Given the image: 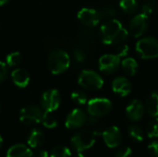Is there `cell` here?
<instances>
[{
  "instance_id": "cell-1",
  "label": "cell",
  "mask_w": 158,
  "mask_h": 157,
  "mask_svg": "<svg viewBox=\"0 0 158 157\" xmlns=\"http://www.w3.org/2000/svg\"><path fill=\"white\" fill-rule=\"evenodd\" d=\"M100 33L105 44L121 43L126 41L129 36V31L116 19H108L104 23L101 27Z\"/></svg>"
},
{
  "instance_id": "cell-2",
  "label": "cell",
  "mask_w": 158,
  "mask_h": 157,
  "mask_svg": "<svg viewBox=\"0 0 158 157\" xmlns=\"http://www.w3.org/2000/svg\"><path fill=\"white\" fill-rule=\"evenodd\" d=\"M70 65V58L69 54L61 49H56L52 51L48 57L49 70L55 74H61L65 72Z\"/></svg>"
},
{
  "instance_id": "cell-3",
  "label": "cell",
  "mask_w": 158,
  "mask_h": 157,
  "mask_svg": "<svg viewBox=\"0 0 158 157\" xmlns=\"http://www.w3.org/2000/svg\"><path fill=\"white\" fill-rule=\"evenodd\" d=\"M70 143L77 152L81 153L94 146L95 143V135L92 130H80L71 137Z\"/></svg>"
},
{
  "instance_id": "cell-4",
  "label": "cell",
  "mask_w": 158,
  "mask_h": 157,
  "mask_svg": "<svg viewBox=\"0 0 158 157\" xmlns=\"http://www.w3.org/2000/svg\"><path fill=\"white\" fill-rule=\"evenodd\" d=\"M136 51L141 58H156L158 57V40L154 37H146L139 40L136 43Z\"/></svg>"
},
{
  "instance_id": "cell-5",
  "label": "cell",
  "mask_w": 158,
  "mask_h": 157,
  "mask_svg": "<svg viewBox=\"0 0 158 157\" xmlns=\"http://www.w3.org/2000/svg\"><path fill=\"white\" fill-rule=\"evenodd\" d=\"M79 84L87 90L95 91L99 90L104 85V80L102 77L94 70H82L78 79Z\"/></svg>"
},
{
  "instance_id": "cell-6",
  "label": "cell",
  "mask_w": 158,
  "mask_h": 157,
  "mask_svg": "<svg viewBox=\"0 0 158 157\" xmlns=\"http://www.w3.org/2000/svg\"><path fill=\"white\" fill-rule=\"evenodd\" d=\"M112 110V103L106 98H94L88 102L87 111L90 116L102 118Z\"/></svg>"
},
{
  "instance_id": "cell-7",
  "label": "cell",
  "mask_w": 158,
  "mask_h": 157,
  "mask_svg": "<svg viewBox=\"0 0 158 157\" xmlns=\"http://www.w3.org/2000/svg\"><path fill=\"white\" fill-rule=\"evenodd\" d=\"M44 112L35 105H29L23 107L19 112V120L27 126L39 124L42 121Z\"/></svg>"
},
{
  "instance_id": "cell-8",
  "label": "cell",
  "mask_w": 158,
  "mask_h": 157,
  "mask_svg": "<svg viewBox=\"0 0 158 157\" xmlns=\"http://www.w3.org/2000/svg\"><path fill=\"white\" fill-rule=\"evenodd\" d=\"M148 25H149L148 16H146L143 13H141L131 19L128 30L129 33L135 38H139L143 36L144 32L147 31Z\"/></svg>"
},
{
  "instance_id": "cell-9",
  "label": "cell",
  "mask_w": 158,
  "mask_h": 157,
  "mask_svg": "<svg viewBox=\"0 0 158 157\" xmlns=\"http://www.w3.org/2000/svg\"><path fill=\"white\" fill-rule=\"evenodd\" d=\"M41 105L46 112H54L60 105V94L56 89H50L42 95Z\"/></svg>"
},
{
  "instance_id": "cell-10",
  "label": "cell",
  "mask_w": 158,
  "mask_h": 157,
  "mask_svg": "<svg viewBox=\"0 0 158 157\" xmlns=\"http://www.w3.org/2000/svg\"><path fill=\"white\" fill-rule=\"evenodd\" d=\"M120 66V58L117 55H104L99 59V68L106 74L116 72Z\"/></svg>"
},
{
  "instance_id": "cell-11",
  "label": "cell",
  "mask_w": 158,
  "mask_h": 157,
  "mask_svg": "<svg viewBox=\"0 0 158 157\" xmlns=\"http://www.w3.org/2000/svg\"><path fill=\"white\" fill-rule=\"evenodd\" d=\"M87 118H88L83 110L76 108L68 115L65 125L69 130H78L87 122Z\"/></svg>"
},
{
  "instance_id": "cell-12",
  "label": "cell",
  "mask_w": 158,
  "mask_h": 157,
  "mask_svg": "<svg viewBox=\"0 0 158 157\" xmlns=\"http://www.w3.org/2000/svg\"><path fill=\"white\" fill-rule=\"evenodd\" d=\"M102 137L106 145L109 148H116L119 146L122 142L121 132L116 126H111L103 130Z\"/></svg>"
},
{
  "instance_id": "cell-13",
  "label": "cell",
  "mask_w": 158,
  "mask_h": 157,
  "mask_svg": "<svg viewBox=\"0 0 158 157\" xmlns=\"http://www.w3.org/2000/svg\"><path fill=\"white\" fill-rule=\"evenodd\" d=\"M78 19L83 25L87 27L96 26L101 19L100 14L97 10L88 7L81 8L78 12Z\"/></svg>"
},
{
  "instance_id": "cell-14",
  "label": "cell",
  "mask_w": 158,
  "mask_h": 157,
  "mask_svg": "<svg viewBox=\"0 0 158 157\" xmlns=\"http://www.w3.org/2000/svg\"><path fill=\"white\" fill-rule=\"evenodd\" d=\"M144 105L140 100H133L126 108V117L131 121H140L144 116Z\"/></svg>"
},
{
  "instance_id": "cell-15",
  "label": "cell",
  "mask_w": 158,
  "mask_h": 157,
  "mask_svg": "<svg viewBox=\"0 0 158 157\" xmlns=\"http://www.w3.org/2000/svg\"><path fill=\"white\" fill-rule=\"evenodd\" d=\"M132 89L131 81L125 77H118L112 82V90L115 93L125 97L131 93Z\"/></svg>"
},
{
  "instance_id": "cell-16",
  "label": "cell",
  "mask_w": 158,
  "mask_h": 157,
  "mask_svg": "<svg viewBox=\"0 0 158 157\" xmlns=\"http://www.w3.org/2000/svg\"><path fill=\"white\" fill-rule=\"evenodd\" d=\"M11 79L15 85L19 88H25L30 82V75L23 68H16L11 73Z\"/></svg>"
},
{
  "instance_id": "cell-17",
  "label": "cell",
  "mask_w": 158,
  "mask_h": 157,
  "mask_svg": "<svg viewBox=\"0 0 158 157\" xmlns=\"http://www.w3.org/2000/svg\"><path fill=\"white\" fill-rule=\"evenodd\" d=\"M44 140H45V135L43 132V130H41L40 129H33L29 134L27 140L28 146L32 149L40 148L44 144Z\"/></svg>"
},
{
  "instance_id": "cell-18",
  "label": "cell",
  "mask_w": 158,
  "mask_h": 157,
  "mask_svg": "<svg viewBox=\"0 0 158 157\" xmlns=\"http://www.w3.org/2000/svg\"><path fill=\"white\" fill-rule=\"evenodd\" d=\"M31 153L32 151L28 145L17 143L7 150L6 157H31Z\"/></svg>"
},
{
  "instance_id": "cell-19",
  "label": "cell",
  "mask_w": 158,
  "mask_h": 157,
  "mask_svg": "<svg viewBox=\"0 0 158 157\" xmlns=\"http://www.w3.org/2000/svg\"><path fill=\"white\" fill-rule=\"evenodd\" d=\"M146 109L150 116L158 117V93L154 92L149 94L146 100Z\"/></svg>"
},
{
  "instance_id": "cell-20",
  "label": "cell",
  "mask_w": 158,
  "mask_h": 157,
  "mask_svg": "<svg viewBox=\"0 0 158 157\" xmlns=\"http://www.w3.org/2000/svg\"><path fill=\"white\" fill-rule=\"evenodd\" d=\"M120 65H121L123 72L129 76H133L137 72L138 63L132 57H128V58L122 60V62H120Z\"/></svg>"
},
{
  "instance_id": "cell-21",
  "label": "cell",
  "mask_w": 158,
  "mask_h": 157,
  "mask_svg": "<svg viewBox=\"0 0 158 157\" xmlns=\"http://www.w3.org/2000/svg\"><path fill=\"white\" fill-rule=\"evenodd\" d=\"M128 134L135 142L141 143V142L143 141V137H144L143 130L138 125H131V126H130L129 129H128Z\"/></svg>"
},
{
  "instance_id": "cell-22",
  "label": "cell",
  "mask_w": 158,
  "mask_h": 157,
  "mask_svg": "<svg viewBox=\"0 0 158 157\" xmlns=\"http://www.w3.org/2000/svg\"><path fill=\"white\" fill-rule=\"evenodd\" d=\"M119 6L127 14H134L138 9V2L136 0H120Z\"/></svg>"
},
{
  "instance_id": "cell-23",
  "label": "cell",
  "mask_w": 158,
  "mask_h": 157,
  "mask_svg": "<svg viewBox=\"0 0 158 157\" xmlns=\"http://www.w3.org/2000/svg\"><path fill=\"white\" fill-rule=\"evenodd\" d=\"M41 123L47 129H54L57 126V120L52 112H44Z\"/></svg>"
},
{
  "instance_id": "cell-24",
  "label": "cell",
  "mask_w": 158,
  "mask_h": 157,
  "mask_svg": "<svg viewBox=\"0 0 158 157\" xmlns=\"http://www.w3.org/2000/svg\"><path fill=\"white\" fill-rule=\"evenodd\" d=\"M50 157H71V152L66 146L57 145L51 150Z\"/></svg>"
},
{
  "instance_id": "cell-25",
  "label": "cell",
  "mask_w": 158,
  "mask_h": 157,
  "mask_svg": "<svg viewBox=\"0 0 158 157\" xmlns=\"http://www.w3.org/2000/svg\"><path fill=\"white\" fill-rule=\"evenodd\" d=\"M146 133L149 138H157L158 137V118L152 119L146 127Z\"/></svg>"
},
{
  "instance_id": "cell-26",
  "label": "cell",
  "mask_w": 158,
  "mask_h": 157,
  "mask_svg": "<svg viewBox=\"0 0 158 157\" xmlns=\"http://www.w3.org/2000/svg\"><path fill=\"white\" fill-rule=\"evenodd\" d=\"M6 60L9 67H16L21 61V55L19 52H12L6 56Z\"/></svg>"
},
{
  "instance_id": "cell-27",
  "label": "cell",
  "mask_w": 158,
  "mask_h": 157,
  "mask_svg": "<svg viewBox=\"0 0 158 157\" xmlns=\"http://www.w3.org/2000/svg\"><path fill=\"white\" fill-rule=\"evenodd\" d=\"M71 100L78 105H85L87 103V95L82 91H74L71 93Z\"/></svg>"
},
{
  "instance_id": "cell-28",
  "label": "cell",
  "mask_w": 158,
  "mask_h": 157,
  "mask_svg": "<svg viewBox=\"0 0 158 157\" xmlns=\"http://www.w3.org/2000/svg\"><path fill=\"white\" fill-rule=\"evenodd\" d=\"M117 13L118 12H117L116 8L113 6H106L99 12L100 18L108 19H112L114 17H116Z\"/></svg>"
},
{
  "instance_id": "cell-29",
  "label": "cell",
  "mask_w": 158,
  "mask_h": 157,
  "mask_svg": "<svg viewBox=\"0 0 158 157\" xmlns=\"http://www.w3.org/2000/svg\"><path fill=\"white\" fill-rule=\"evenodd\" d=\"M148 153L151 156L158 157V141L152 142L147 147Z\"/></svg>"
},
{
  "instance_id": "cell-30",
  "label": "cell",
  "mask_w": 158,
  "mask_h": 157,
  "mask_svg": "<svg viewBox=\"0 0 158 157\" xmlns=\"http://www.w3.org/2000/svg\"><path fill=\"white\" fill-rule=\"evenodd\" d=\"M115 157H132V150L130 147H123L117 152Z\"/></svg>"
},
{
  "instance_id": "cell-31",
  "label": "cell",
  "mask_w": 158,
  "mask_h": 157,
  "mask_svg": "<svg viewBox=\"0 0 158 157\" xmlns=\"http://www.w3.org/2000/svg\"><path fill=\"white\" fill-rule=\"evenodd\" d=\"M155 8H156V6L153 2H146L143 6V13L145 14L146 16H148L154 12Z\"/></svg>"
},
{
  "instance_id": "cell-32",
  "label": "cell",
  "mask_w": 158,
  "mask_h": 157,
  "mask_svg": "<svg viewBox=\"0 0 158 157\" xmlns=\"http://www.w3.org/2000/svg\"><path fill=\"white\" fill-rule=\"evenodd\" d=\"M129 51H130V47H129L127 44H122V45H120V46L118 48L117 54H116V55H117L119 58H121V57L126 56L128 55Z\"/></svg>"
},
{
  "instance_id": "cell-33",
  "label": "cell",
  "mask_w": 158,
  "mask_h": 157,
  "mask_svg": "<svg viewBox=\"0 0 158 157\" xmlns=\"http://www.w3.org/2000/svg\"><path fill=\"white\" fill-rule=\"evenodd\" d=\"M7 68H6V65L0 61V82L3 81L6 78V75H7Z\"/></svg>"
},
{
  "instance_id": "cell-34",
  "label": "cell",
  "mask_w": 158,
  "mask_h": 157,
  "mask_svg": "<svg viewBox=\"0 0 158 157\" xmlns=\"http://www.w3.org/2000/svg\"><path fill=\"white\" fill-rule=\"evenodd\" d=\"M74 56H75V58L78 62H83L85 60V54L81 49H79V48L75 49Z\"/></svg>"
},
{
  "instance_id": "cell-35",
  "label": "cell",
  "mask_w": 158,
  "mask_h": 157,
  "mask_svg": "<svg viewBox=\"0 0 158 157\" xmlns=\"http://www.w3.org/2000/svg\"><path fill=\"white\" fill-rule=\"evenodd\" d=\"M49 155L45 150H42V149H34V151H32L31 153V157H48Z\"/></svg>"
},
{
  "instance_id": "cell-36",
  "label": "cell",
  "mask_w": 158,
  "mask_h": 157,
  "mask_svg": "<svg viewBox=\"0 0 158 157\" xmlns=\"http://www.w3.org/2000/svg\"><path fill=\"white\" fill-rule=\"evenodd\" d=\"M72 157H85L81 152H77V154L76 155H74V156Z\"/></svg>"
},
{
  "instance_id": "cell-37",
  "label": "cell",
  "mask_w": 158,
  "mask_h": 157,
  "mask_svg": "<svg viewBox=\"0 0 158 157\" xmlns=\"http://www.w3.org/2000/svg\"><path fill=\"white\" fill-rule=\"evenodd\" d=\"M8 1H9V0H0V6H4V5H6Z\"/></svg>"
},
{
  "instance_id": "cell-38",
  "label": "cell",
  "mask_w": 158,
  "mask_h": 157,
  "mask_svg": "<svg viewBox=\"0 0 158 157\" xmlns=\"http://www.w3.org/2000/svg\"><path fill=\"white\" fill-rule=\"evenodd\" d=\"M2 144H3V138H2V136L0 135V148H1V146H2Z\"/></svg>"
}]
</instances>
